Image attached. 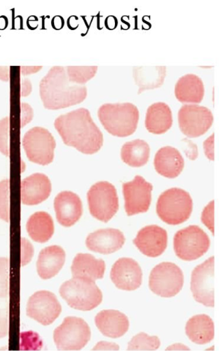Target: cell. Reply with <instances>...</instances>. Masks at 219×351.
Listing matches in <instances>:
<instances>
[{"mask_svg":"<svg viewBox=\"0 0 219 351\" xmlns=\"http://www.w3.org/2000/svg\"><path fill=\"white\" fill-rule=\"evenodd\" d=\"M125 241L126 239L120 230L102 229L90 234L86 240V245L94 252L110 254L120 250Z\"/></svg>","mask_w":219,"mask_h":351,"instance_id":"obj_18","label":"cell"},{"mask_svg":"<svg viewBox=\"0 0 219 351\" xmlns=\"http://www.w3.org/2000/svg\"><path fill=\"white\" fill-rule=\"evenodd\" d=\"M91 331L88 324L77 317H67L54 332V340L61 350H79L90 341Z\"/></svg>","mask_w":219,"mask_h":351,"instance_id":"obj_9","label":"cell"},{"mask_svg":"<svg viewBox=\"0 0 219 351\" xmlns=\"http://www.w3.org/2000/svg\"><path fill=\"white\" fill-rule=\"evenodd\" d=\"M55 127L66 145L82 154H96L103 146V134L87 109L80 108L60 115L55 121Z\"/></svg>","mask_w":219,"mask_h":351,"instance_id":"obj_1","label":"cell"},{"mask_svg":"<svg viewBox=\"0 0 219 351\" xmlns=\"http://www.w3.org/2000/svg\"><path fill=\"white\" fill-rule=\"evenodd\" d=\"M60 293L71 308L81 311L95 309L103 300L102 292L95 282L82 278L66 281L61 285Z\"/></svg>","mask_w":219,"mask_h":351,"instance_id":"obj_5","label":"cell"},{"mask_svg":"<svg viewBox=\"0 0 219 351\" xmlns=\"http://www.w3.org/2000/svg\"><path fill=\"white\" fill-rule=\"evenodd\" d=\"M185 333L192 341L198 345L209 343L214 338V324L207 315H197L188 321Z\"/></svg>","mask_w":219,"mask_h":351,"instance_id":"obj_26","label":"cell"},{"mask_svg":"<svg viewBox=\"0 0 219 351\" xmlns=\"http://www.w3.org/2000/svg\"><path fill=\"white\" fill-rule=\"evenodd\" d=\"M62 306L54 293L47 291L36 292L29 298L27 315L44 326L53 323L60 316Z\"/></svg>","mask_w":219,"mask_h":351,"instance_id":"obj_14","label":"cell"},{"mask_svg":"<svg viewBox=\"0 0 219 351\" xmlns=\"http://www.w3.org/2000/svg\"><path fill=\"white\" fill-rule=\"evenodd\" d=\"M214 137L213 134L203 144L205 154L211 161L214 160Z\"/></svg>","mask_w":219,"mask_h":351,"instance_id":"obj_38","label":"cell"},{"mask_svg":"<svg viewBox=\"0 0 219 351\" xmlns=\"http://www.w3.org/2000/svg\"><path fill=\"white\" fill-rule=\"evenodd\" d=\"M9 333V298L0 297V338Z\"/></svg>","mask_w":219,"mask_h":351,"instance_id":"obj_34","label":"cell"},{"mask_svg":"<svg viewBox=\"0 0 219 351\" xmlns=\"http://www.w3.org/2000/svg\"><path fill=\"white\" fill-rule=\"evenodd\" d=\"M202 221L214 235V201L211 202L203 211Z\"/></svg>","mask_w":219,"mask_h":351,"instance_id":"obj_36","label":"cell"},{"mask_svg":"<svg viewBox=\"0 0 219 351\" xmlns=\"http://www.w3.org/2000/svg\"><path fill=\"white\" fill-rule=\"evenodd\" d=\"M66 252L59 246H51L41 250L37 262V271L41 279L54 278L64 267Z\"/></svg>","mask_w":219,"mask_h":351,"instance_id":"obj_22","label":"cell"},{"mask_svg":"<svg viewBox=\"0 0 219 351\" xmlns=\"http://www.w3.org/2000/svg\"><path fill=\"white\" fill-rule=\"evenodd\" d=\"M166 73V66L133 67V76L139 87L138 94L143 91L159 88L164 84Z\"/></svg>","mask_w":219,"mask_h":351,"instance_id":"obj_27","label":"cell"},{"mask_svg":"<svg viewBox=\"0 0 219 351\" xmlns=\"http://www.w3.org/2000/svg\"><path fill=\"white\" fill-rule=\"evenodd\" d=\"M175 94L181 103L200 104L205 95L203 82L194 74H186L177 81Z\"/></svg>","mask_w":219,"mask_h":351,"instance_id":"obj_24","label":"cell"},{"mask_svg":"<svg viewBox=\"0 0 219 351\" xmlns=\"http://www.w3.org/2000/svg\"><path fill=\"white\" fill-rule=\"evenodd\" d=\"M214 257L198 265L192 272L191 290L197 302L214 307Z\"/></svg>","mask_w":219,"mask_h":351,"instance_id":"obj_12","label":"cell"},{"mask_svg":"<svg viewBox=\"0 0 219 351\" xmlns=\"http://www.w3.org/2000/svg\"><path fill=\"white\" fill-rule=\"evenodd\" d=\"M0 219L10 221V180L0 182Z\"/></svg>","mask_w":219,"mask_h":351,"instance_id":"obj_32","label":"cell"},{"mask_svg":"<svg viewBox=\"0 0 219 351\" xmlns=\"http://www.w3.org/2000/svg\"><path fill=\"white\" fill-rule=\"evenodd\" d=\"M211 241L200 227L191 226L175 234L174 250L177 257L185 261L201 258L209 250Z\"/></svg>","mask_w":219,"mask_h":351,"instance_id":"obj_6","label":"cell"},{"mask_svg":"<svg viewBox=\"0 0 219 351\" xmlns=\"http://www.w3.org/2000/svg\"><path fill=\"white\" fill-rule=\"evenodd\" d=\"M161 346L158 337H151L145 333L134 336L129 344V350H156Z\"/></svg>","mask_w":219,"mask_h":351,"instance_id":"obj_31","label":"cell"},{"mask_svg":"<svg viewBox=\"0 0 219 351\" xmlns=\"http://www.w3.org/2000/svg\"><path fill=\"white\" fill-rule=\"evenodd\" d=\"M151 148L144 141L136 140L124 144L121 158L124 163L132 167H141L149 161Z\"/></svg>","mask_w":219,"mask_h":351,"instance_id":"obj_29","label":"cell"},{"mask_svg":"<svg viewBox=\"0 0 219 351\" xmlns=\"http://www.w3.org/2000/svg\"><path fill=\"white\" fill-rule=\"evenodd\" d=\"M23 147L30 162L48 165L54 160L56 142L52 134L44 128L34 127L23 138Z\"/></svg>","mask_w":219,"mask_h":351,"instance_id":"obj_8","label":"cell"},{"mask_svg":"<svg viewBox=\"0 0 219 351\" xmlns=\"http://www.w3.org/2000/svg\"><path fill=\"white\" fill-rule=\"evenodd\" d=\"M172 123V111L168 104L158 102L150 106L145 119V127L150 133L164 134L171 129Z\"/></svg>","mask_w":219,"mask_h":351,"instance_id":"obj_25","label":"cell"},{"mask_svg":"<svg viewBox=\"0 0 219 351\" xmlns=\"http://www.w3.org/2000/svg\"><path fill=\"white\" fill-rule=\"evenodd\" d=\"M88 200L91 215L103 222H108L119 209L117 190L107 182L94 184L88 191Z\"/></svg>","mask_w":219,"mask_h":351,"instance_id":"obj_7","label":"cell"},{"mask_svg":"<svg viewBox=\"0 0 219 351\" xmlns=\"http://www.w3.org/2000/svg\"><path fill=\"white\" fill-rule=\"evenodd\" d=\"M23 255H22V265H27L32 260L34 256V247L27 239H23Z\"/></svg>","mask_w":219,"mask_h":351,"instance_id":"obj_37","label":"cell"},{"mask_svg":"<svg viewBox=\"0 0 219 351\" xmlns=\"http://www.w3.org/2000/svg\"><path fill=\"white\" fill-rule=\"evenodd\" d=\"M183 282L182 270L172 263L164 262L156 265L152 270L149 287L155 294L163 298H171L180 293Z\"/></svg>","mask_w":219,"mask_h":351,"instance_id":"obj_10","label":"cell"},{"mask_svg":"<svg viewBox=\"0 0 219 351\" xmlns=\"http://www.w3.org/2000/svg\"><path fill=\"white\" fill-rule=\"evenodd\" d=\"M112 21H110L109 18H107L106 21V26L108 29H110V25H112V30L116 28L118 26V20L114 16H111Z\"/></svg>","mask_w":219,"mask_h":351,"instance_id":"obj_42","label":"cell"},{"mask_svg":"<svg viewBox=\"0 0 219 351\" xmlns=\"http://www.w3.org/2000/svg\"><path fill=\"white\" fill-rule=\"evenodd\" d=\"M95 323L102 335L113 339L126 335L129 328L128 317L117 311L100 312L95 317Z\"/></svg>","mask_w":219,"mask_h":351,"instance_id":"obj_20","label":"cell"},{"mask_svg":"<svg viewBox=\"0 0 219 351\" xmlns=\"http://www.w3.org/2000/svg\"><path fill=\"white\" fill-rule=\"evenodd\" d=\"M154 167L159 175L168 178H175L182 173L184 168V159L176 148L164 147L156 153Z\"/></svg>","mask_w":219,"mask_h":351,"instance_id":"obj_21","label":"cell"},{"mask_svg":"<svg viewBox=\"0 0 219 351\" xmlns=\"http://www.w3.org/2000/svg\"><path fill=\"white\" fill-rule=\"evenodd\" d=\"M190 349L180 343L175 344L166 348V350H190Z\"/></svg>","mask_w":219,"mask_h":351,"instance_id":"obj_41","label":"cell"},{"mask_svg":"<svg viewBox=\"0 0 219 351\" xmlns=\"http://www.w3.org/2000/svg\"><path fill=\"white\" fill-rule=\"evenodd\" d=\"M0 152L10 156V119L8 117L0 121Z\"/></svg>","mask_w":219,"mask_h":351,"instance_id":"obj_35","label":"cell"},{"mask_svg":"<svg viewBox=\"0 0 219 351\" xmlns=\"http://www.w3.org/2000/svg\"><path fill=\"white\" fill-rule=\"evenodd\" d=\"M110 278L118 289L132 291L141 286L142 271L137 261L131 258H120L113 265Z\"/></svg>","mask_w":219,"mask_h":351,"instance_id":"obj_15","label":"cell"},{"mask_svg":"<svg viewBox=\"0 0 219 351\" xmlns=\"http://www.w3.org/2000/svg\"><path fill=\"white\" fill-rule=\"evenodd\" d=\"M119 346L116 343H109L105 341L99 342L93 350H118Z\"/></svg>","mask_w":219,"mask_h":351,"instance_id":"obj_40","label":"cell"},{"mask_svg":"<svg viewBox=\"0 0 219 351\" xmlns=\"http://www.w3.org/2000/svg\"><path fill=\"white\" fill-rule=\"evenodd\" d=\"M98 66H68L66 73L69 81L75 84L83 85L96 76Z\"/></svg>","mask_w":219,"mask_h":351,"instance_id":"obj_30","label":"cell"},{"mask_svg":"<svg viewBox=\"0 0 219 351\" xmlns=\"http://www.w3.org/2000/svg\"><path fill=\"white\" fill-rule=\"evenodd\" d=\"M183 141L187 145V149L185 150V154L188 158H190L191 160H195L198 156V149L197 146L190 141L184 139Z\"/></svg>","mask_w":219,"mask_h":351,"instance_id":"obj_39","label":"cell"},{"mask_svg":"<svg viewBox=\"0 0 219 351\" xmlns=\"http://www.w3.org/2000/svg\"><path fill=\"white\" fill-rule=\"evenodd\" d=\"M55 210L60 224L69 228L80 219L82 203L77 194L68 191H62L55 199Z\"/></svg>","mask_w":219,"mask_h":351,"instance_id":"obj_17","label":"cell"},{"mask_svg":"<svg viewBox=\"0 0 219 351\" xmlns=\"http://www.w3.org/2000/svg\"><path fill=\"white\" fill-rule=\"evenodd\" d=\"M29 236L38 243L48 241L55 231L54 221L51 217L44 211L35 213L27 223Z\"/></svg>","mask_w":219,"mask_h":351,"instance_id":"obj_28","label":"cell"},{"mask_svg":"<svg viewBox=\"0 0 219 351\" xmlns=\"http://www.w3.org/2000/svg\"><path fill=\"white\" fill-rule=\"evenodd\" d=\"M168 232L157 226H149L141 229L133 243L146 256L157 258L168 247Z\"/></svg>","mask_w":219,"mask_h":351,"instance_id":"obj_16","label":"cell"},{"mask_svg":"<svg viewBox=\"0 0 219 351\" xmlns=\"http://www.w3.org/2000/svg\"><path fill=\"white\" fill-rule=\"evenodd\" d=\"M98 116L104 129L110 134L127 137L137 130L140 112L131 103L106 104L101 106Z\"/></svg>","mask_w":219,"mask_h":351,"instance_id":"obj_3","label":"cell"},{"mask_svg":"<svg viewBox=\"0 0 219 351\" xmlns=\"http://www.w3.org/2000/svg\"><path fill=\"white\" fill-rule=\"evenodd\" d=\"M105 270V262L101 259H96L90 254H78L71 267L73 278L93 282L102 279Z\"/></svg>","mask_w":219,"mask_h":351,"instance_id":"obj_23","label":"cell"},{"mask_svg":"<svg viewBox=\"0 0 219 351\" xmlns=\"http://www.w3.org/2000/svg\"><path fill=\"white\" fill-rule=\"evenodd\" d=\"M125 209L128 216H133L149 210L153 186L144 178L138 176L131 182L123 184Z\"/></svg>","mask_w":219,"mask_h":351,"instance_id":"obj_13","label":"cell"},{"mask_svg":"<svg viewBox=\"0 0 219 351\" xmlns=\"http://www.w3.org/2000/svg\"><path fill=\"white\" fill-rule=\"evenodd\" d=\"M193 201L189 193L179 188H172L163 193L157 202L156 211L166 224L181 225L192 215Z\"/></svg>","mask_w":219,"mask_h":351,"instance_id":"obj_4","label":"cell"},{"mask_svg":"<svg viewBox=\"0 0 219 351\" xmlns=\"http://www.w3.org/2000/svg\"><path fill=\"white\" fill-rule=\"evenodd\" d=\"M214 122L212 112L205 106L184 105L179 112V123L182 133L188 137L196 138L204 135Z\"/></svg>","mask_w":219,"mask_h":351,"instance_id":"obj_11","label":"cell"},{"mask_svg":"<svg viewBox=\"0 0 219 351\" xmlns=\"http://www.w3.org/2000/svg\"><path fill=\"white\" fill-rule=\"evenodd\" d=\"M51 191L49 178L42 173H36L23 180L22 201L25 205L36 206L47 199Z\"/></svg>","mask_w":219,"mask_h":351,"instance_id":"obj_19","label":"cell"},{"mask_svg":"<svg viewBox=\"0 0 219 351\" xmlns=\"http://www.w3.org/2000/svg\"><path fill=\"white\" fill-rule=\"evenodd\" d=\"M40 97L44 108L57 110L70 108L84 101L88 90L84 85L71 83L66 70L62 66L52 67L40 81Z\"/></svg>","mask_w":219,"mask_h":351,"instance_id":"obj_2","label":"cell"},{"mask_svg":"<svg viewBox=\"0 0 219 351\" xmlns=\"http://www.w3.org/2000/svg\"><path fill=\"white\" fill-rule=\"evenodd\" d=\"M9 259L0 258V297H9Z\"/></svg>","mask_w":219,"mask_h":351,"instance_id":"obj_33","label":"cell"}]
</instances>
